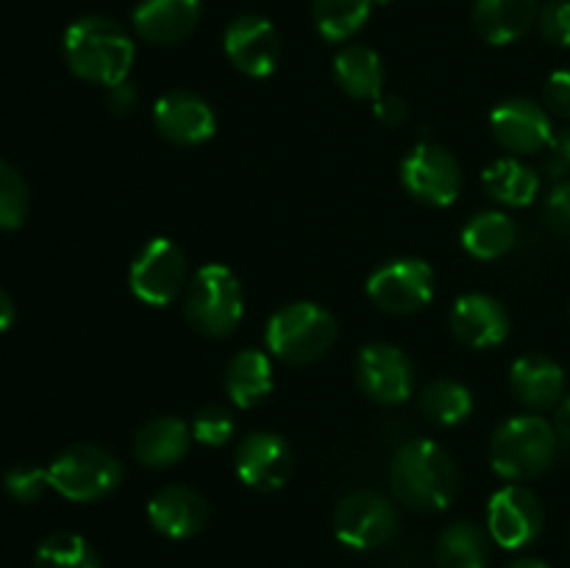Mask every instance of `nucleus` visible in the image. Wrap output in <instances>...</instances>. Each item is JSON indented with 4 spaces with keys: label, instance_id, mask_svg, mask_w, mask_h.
Segmentation results:
<instances>
[{
    "label": "nucleus",
    "instance_id": "obj_1",
    "mask_svg": "<svg viewBox=\"0 0 570 568\" xmlns=\"http://www.w3.org/2000/svg\"><path fill=\"white\" fill-rule=\"evenodd\" d=\"M390 488L410 510L438 512L451 507L460 493V471L449 451L434 440H410L390 466Z\"/></svg>",
    "mask_w": 570,
    "mask_h": 568
},
{
    "label": "nucleus",
    "instance_id": "obj_2",
    "mask_svg": "<svg viewBox=\"0 0 570 568\" xmlns=\"http://www.w3.org/2000/svg\"><path fill=\"white\" fill-rule=\"evenodd\" d=\"M134 53L137 50L126 28L109 17H78L65 31L67 67L83 81L106 89L126 81L134 67Z\"/></svg>",
    "mask_w": 570,
    "mask_h": 568
},
{
    "label": "nucleus",
    "instance_id": "obj_3",
    "mask_svg": "<svg viewBox=\"0 0 570 568\" xmlns=\"http://www.w3.org/2000/svg\"><path fill=\"white\" fill-rule=\"evenodd\" d=\"M557 429L540 415H518L501 423L490 443V462L501 479L527 482L551 466L557 451Z\"/></svg>",
    "mask_w": 570,
    "mask_h": 568
},
{
    "label": "nucleus",
    "instance_id": "obj_4",
    "mask_svg": "<svg viewBox=\"0 0 570 568\" xmlns=\"http://www.w3.org/2000/svg\"><path fill=\"white\" fill-rule=\"evenodd\" d=\"M267 349L278 360L289 365H309L326 356L337 340V321L328 310L312 301H295L282 306L276 315L267 321L265 329Z\"/></svg>",
    "mask_w": 570,
    "mask_h": 568
},
{
    "label": "nucleus",
    "instance_id": "obj_5",
    "mask_svg": "<svg viewBox=\"0 0 570 568\" xmlns=\"http://www.w3.org/2000/svg\"><path fill=\"white\" fill-rule=\"evenodd\" d=\"M184 315L189 326L206 337H226L243 317V284L226 265H204L184 295Z\"/></svg>",
    "mask_w": 570,
    "mask_h": 568
},
{
    "label": "nucleus",
    "instance_id": "obj_6",
    "mask_svg": "<svg viewBox=\"0 0 570 568\" xmlns=\"http://www.w3.org/2000/svg\"><path fill=\"white\" fill-rule=\"evenodd\" d=\"M122 462L92 443L70 445L48 466L50 488L70 501L104 499L122 482Z\"/></svg>",
    "mask_w": 570,
    "mask_h": 568
},
{
    "label": "nucleus",
    "instance_id": "obj_7",
    "mask_svg": "<svg viewBox=\"0 0 570 568\" xmlns=\"http://www.w3.org/2000/svg\"><path fill=\"white\" fill-rule=\"evenodd\" d=\"M131 293L150 306H167L187 284V256L173 239L154 237L134 256L128 273Z\"/></svg>",
    "mask_w": 570,
    "mask_h": 568
},
{
    "label": "nucleus",
    "instance_id": "obj_8",
    "mask_svg": "<svg viewBox=\"0 0 570 568\" xmlns=\"http://www.w3.org/2000/svg\"><path fill=\"white\" fill-rule=\"evenodd\" d=\"M401 182L406 193L426 206H449L454 204L462 187L460 161L438 143H417L406 154L401 165Z\"/></svg>",
    "mask_w": 570,
    "mask_h": 568
},
{
    "label": "nucleus",
    "instance_id": "obj_9",
    "mask_svg": "<svg viewBox=\"0 0 570 568\" xmlns=\"http://www.w3.org/2000/svg\"><path fill=\"white\" fill-rule=\"evenodd\" d=\"M367 298L390 315H412L434 298V271L423 259H393L371 273Z\"/></svg>",
    "mask_w": 570,
    "mask_h": 568
},
{
    "label": "nucleus",
    "instance_id": "obj_10",
    "mask_svg": "<svg viewBox=\"0 0 570 568\" xmlns=\"http://www.w3.org/2000/svg\"><path fill=\"white\" fill-rule=\"evenodd\" d=\"M399 529L393 501L373 490L345 496L334 512V535L356 551H371L387 543Z\"/></svg>",
    "mask_w": 570,
    "mask_h": 568
},
{
    "label": "nucleus",
    "instance_id": "obj_11",
    "mask_svg": "<svg viewBox=\"0 0 570 568\" xmlns=\"http://www.w3.org/2000/svg\"><path fill=\"white\" fill-rule=\"evenodd\" d=\"M356 382L379 404H401L415 393V365L390 343H371L356 356Z\"/></svg>",
    "mask_w": 570,
    "mask_h": 568
},
{
    "label": "nucleus",
    "instance_id": "obj_12",
    "mask_svg": "<svg viewBox=\"0 0 570 568\" xmlns=\"http://www.w3.org/2000/svg\"><path fill=\"white\" fill-rule=\"evenodd\" d=\"M543 505L523 484H507L495 490L488 507L490 538L501 549H523L543 532Z\"/></svg>",
    "mask_w": 570,
    "mask_h": 568
},
{
    "label": "nucleus",
    "instance_id": "obj_13",
    "mask_svg": "<svg viewBox=\"0 0 570 568\" xmlns=\"http://www.w3.org/2000/svg\"><path fill=\"white\" fill-rule=\"evenodd\" d=\"M223 48L239 72L250 78H265L276 70L282 39L271 20L259 14H243L226 28Z\"/></svg>",
    "mask_w": 570,
    "mask_h": 568
},
{
    "label": "nucleus",
    "instance_id": "obj_14",
    "mask_svg": "<svg viewBox=\"0 0 570 568\" xmlns=\"http://www.w3.org/2000/svg\"><path fill=\"white\" fill-rule=\"evenodd\" d=\"M293 454L282 434L250 432L239 440L234 468L243 484L254 490H278L289 477Z\"/></svg>",
    "mask_w": 570,
    "mask_h": 568
},
{
    "label": "nucleus",
    "instance_id": "obj_15",
    "mask_svg": "<svg viewBox=\"0 0 570 568\" xmlns=\"http://www.w3.org/2000/svg\"><path fill=\"white\" fill-rule=\"evenodd\" d=\"M490 126L499 145L515 154H538V150H546V145L554 137L549 111L527 98H512L495 106Z\"/></svg>",
    "mask_w": 570,
    "mask_h": 568
},
{
    "label": "nucleus",
    "instance_id": "obj_16",
    "mask_svg": "<svg viewBox=\"0 0 570 568\" xmlns=\"http://www.w3.org/2000/svg\"><path fill=\"white\" fill-rule=\"evenodd\" d=\"M154 123L161 137L170 139L173 145H200L212 139L217 128L212 106L200 95L184 92V89L167 92L156 100Z\"/></svg>",
    "mask_w": 570,
    "mask_h": 568
},
{
    "label": "nucleus",
    "instance_id": "obj_17",
    "mask_svg": "<svg viewBox=\"0 0 570 568\" xmlns=\"http://www.w3.org/2000/svg\"><path fill=\"white\" fill-rule=\"evenodd\" d=\"M451 329L454 337L471 349H493L510 334V315L493 295L471 293L462 295L451 310Z\"/></svg>",
    "mask_w": 570,
    "mask_h": 568
},
{
    "label": "nucleus",
    "instance_id": "obj_18",
    "mask_svg": "<svg viewBox=\"0 0 570 568\" xmlns=\"http://www.w3.org/2000/svg\"><path fill=\"white\" fill-rule=\"evenodd\" d=\"M148 518L156 532L173 540L198 535L209 521V505L204 496L187 484H170L148 501Z\"/></svg>",
    "mask_w": 570,
    "mask_h": 568
},
{
    "label": "nucleus",
    "instance_id": "obj_19",
    "mask_svg": "<svg viewBox=\"0 0 570 568\" xmlns=\"http://www.w3.org/2000/svg\"><path fill=\"white\" fill-rule=\"evenodd\" d=\"M134 31L150 45H176L198 28L200 0H139Z\"/></svg>",
    "mask_w": 570,
    "mask_h": 568
},
{
    "label": "nucleus",
    "instance_id": "obj_20",
    "mask_svg": "<svg viewBox=\"0 0 570 568\" xmlns=\"http://www.w3.org/2000/svg\"><path fill=\"white\" fill-rule=\"evenodd\" d=\"M510 388L529 410H549L566 393V371L546 354H527L510 371Z\"/></svg>",
    "mask_w": 570,
    "mask_h": 568
},
{
    "label": "nucleus",
    "instance_id": "obj_21",
    "mask_svg": "<svg viewBox=\"0 0 570 568\" xmlns=\"http://www.w3.org/2000/svg\"><path fill=\"white\" fill-rule=\"evenodd\" d=\"M538 17V0H476L473 6V26L490 45L518 42Z\"/></svg>",
    "mask_w": 570,
    "mask_h": 568
},
{
    "label": "nucleus",
    "instance_id": "obj_22",
    "mask_svg": "<svg viewBox=\"0 0 570 568\" xmlns=\"http://www.w3.org/2000/svg\"><path fill=\"white\" fill-rule=\"evenodd\" d=\"M193 443V429L181 418L161 415L145 423L134 438V457L145 468H170L184 460Z\"/></svg>",
    "mask_w": 570,
    "mask_h": 568
},
{
    "label": "nucleus",
    "instance_id": "obj_23",
    "mask_svg": "<svg viewBox=\"0 0 570 568\" xmlns=\"http://www.w3.org/2000/svg\"><path fill=\"white\" fill-rule=\"evenodd\" d=\"M223 384H226L228 399L243 410L262 404L273 390V365L271 356L265 351L245 349L232 356L223 373Z\"/></svg>",
    "mask_w": 570,
    "mask_h": 568
},
{
    "label": "nucleus",
    "instance_id": "obj_24",
    "mask_svg": "<svg viewBox=\"0 0 570 568\" xmlns=\"http://www.w3.org/2000/svg\"><path fill=\"white\" fill-rule=\"evenodd\" d=\"M334 78L351 98L376 100L384 87L382 56L367 45H348L334 59Z\"/></svg>",
    "mask_w": 570,
    "mask_h": 568
},
{
    "label": "nucleus",
    "instance_id": "obj_25",
    "mask_svg": "<svg viewBox=\"0 0 570 568\" xmlns=\"http://www.w3.org/2000/svg\"><path fill=\"white\" fill-rule=\"evenodd\" d=\"M438 562L443 568H488V535L473 521H456L440 535Z\"/></svg>",
    "mask_w": 570,
    "mask_h": 568
},
{
    "label": "nucleus",
    "instance_id": "obj_26",
    "mask_svg": "<svg viewBox=\"0 0 570 568\" xmlns=\"http://www.w3.org/2000/svg\"><path fill=\"white\" fill-rule=\"evenodd\" d=\"M482 182L488 193L504 206H529L540 189L538 173L518 159H499L484 170Z\"/></svg>",
    "mask_w": 570,
    "mask_h": 568
},
{
    "label": "nucleus",
    "instance_id": "obj_27",
    "mask_svg": "<svg viewBox=\"0 0 570 568\" xmlns=\"http://www.w3.org/2000/svg\"><path fill=\"white\" fill-rule=\"evenodd\" d=\"M515 223L504 212H479L462 228V245L476 259H499L515 245Z\"/></svg>",
    "mask_w": 570,
    "mask_h": 568
},
{
    "label": "nucleus",
    "instance_id": "obj_28",
    "mask_svg": "<svg viewBox=\"0 0 570 568\" xmlns=\"http://www.w3.org/2000/svg\"><path fill=\"white\" fill-rule=\"evenodd\" d=\"M376 0H312V17L328 42H345L354 37L371 17Z\"/></svg>",
    "mask_w": 570,
    "mask_h": 568
},
{
    "label": "nucleus",
    "instance_id": "obj_29",
    "mask_svg": "<svg viewBox=\"0 0 570 568\" xmlns=\"http://www.w3.org/2000/svg\"><path fill=\"white\" fill-rule=\"evenodd\" d=\"M473 410V395L465 384L454 379H438L421 393V412L438 427H456Z\"/></svg>",
    "mask_w": 570,
    "mask_h": 568
},
{
    "label": "nucleus",
    "instance_id": "obj_30",
    "mask_svg": "<svg viewBox=\"0 0 570 568\" xmlns=\"http://www.w3.org/2000/svg\"><path fill=\"white\" fill-rule=\"evenodd\" d=\"M33 568H100V560L81 535L53 532L39 543Z\"/></svg>",
    "mask_w": 570,
    "mask_h": 568
},
{
    "label": "nucleus",
    "instance_id": "obj_31",
    "mask_svg": "<svg viewBox=\"0 0 570 568\" xmlns=\"http://www.w3.org/2000/svg\"><path fill=\"white\" fill-rule=\"evenodd\" d=\"M28 204H31V193H28L26 178L17 167L0 159V232L20 228L26 223Z\"/></svg>",
    "mask_w": 570,
    "mask_h": 568
},
{
    "label": "nucleus",
    "instance_id": "obj_32",
    "mask_svg": "<svg viewBox=\"0 0 570 568\" xmlns=\"http://www.w3.org/2000/svg\"><path fill=\"white\" fill-rule=\"evenodd\" d=\"M189 429H193V440H198V443L223 445L234 438L237 423H234L232 412L223 410V407H204Z\"/></svg>",
    "mask_w": 570,
    "mask_h": 568
},
{
    "label": "nucleus",
    "instance_id": "obj_33",
    "mask_svg": "<svg viewBox=\"0 0 570 568\" xmlns=\"http://www.w3.org/2000/svg\"><path fill=\"white\" fill-rule=\"evenodd\" d=\"M6 490L11 493V499L22 501V505H33V501L42 499L45 490L50 488L48 479V468H37V466H14L9 473H6Z\"/></svg>",
    "mask_w": 570,
    "mask_h": 568
},
{
    "label": "nucleus",
    "instance_id": "obj_34",
    "mask_svg": "<svg viewBox=\"0 0 570 568\" xmlns=\"http://www.w3.org/2000/svg\"><path fill=\"white\" fill-rule=\"evenodd\" d=\"M540 31L549 42L570 48V0H551L540 11Z\"/></svg>",
    "mask_w": 570,
    "mask_h": 568
},
{
    "label": "nucleus",
    "instance_id": "obj_35",
    "mask_svg": "<svg viewBox=\"0 0 570 568\" xmlns=\"http://www.w3.org/2000/svg\"><path fill=\"white\" fill-rule=\"evenodd\" d=\"M546 223L562 237H570V182H557L543 206Z\"/></svg>",
    "mask_w": 570,
    "mask_h": 568
},
{
    "label": "nucleus",
    "instance_id": "obj_36",
    "mask_svg": "<svg viewBox=\"0 0 570 568\" xmlns=\"http://www.w3.org/2000/svg\"><path fill=\"white\" fill-rule=\"evenodd\" d=\"M543 100L551 115L570 120V70L551 72L543 89Z\"/></svg>",
    "mask_w": 570,
    "mask_h": 568
},
{
    "label": "nucleus",
    "instance_id": "obj_37",
    "mask_svg": "<svg viewBox=\"0 0 570 568\" xmlns=\"http://www.w3.org/2000/svg\"><path fill=\"white\" fill-rule=\"evenodd\" d=\"M546 173L551 178H566L570 173V128L554 131L551 143L546 145V159H543Z\"/></svg>",
    "mask_w": 570,
    "mask_h": 568
},
{
    "label": "nucleus",
    "instance_id": "obj_38",
    "mask_svg": "<svg viewBox=\"0 0 570 568\" xmlns=\"http://www.w3.org/2000/svg\"><path fill=\"white\" fill-rule=\"evenodd\" d=\"M373 115H376V120L384 123V126H399V123L406 120V104L399 95H379V98L373 100Z\"/></svg>",
    "mask_w": 570,
    "mask_h": 568
},
{
    "label": "nucleus",
    "instance_id": "obj_39",
    "mask_svg": "<svg viewBox=\"0 0 570 568\" xmlns=\"http://www.w3.org/2000/svg\"><path fill=\"white\" fill-rule=\"evenodd\" d=\"M137 100H139V92L128 81L109 87V106L111 111H117V115H131V111L137 109Z\"/></svg>",
    "mask_w": 570,
    "mask_h": 568
},
{
    "label": "nucleus",
    "instance_id": "obj_40",
    "mask_svg": "<svg viewBox=\"0 0 570 568\" xmlns=\"http://www.w3.org/2000/svg\"><path fill=\"white\" fill-rule=\"evenodd\" d=\"M554 429H557V434H560L562 440H568V443H570V395H566V399L557 404Z\"/></svg>",
    "mask_w": 570,
    "mask_h": 568
},
{
    "label": "nucleus",
    "instance_id": "obj_41",
    "mask_svg": "<svg viewBox=\"0 0 570 568\" xmlns=\"http://www.w3.org/2000/svg\"><path fill=\"white\" fill-rule=\"evenodd\" d=\"M14 301H11V295L6 293L3 287H0V334L6 332V329H11V323H14Z\"/></svg>",
    "mask_w": 570,
    "mask_h": 568
},
{
    "label": "nucleus",
    "instance_id": "obj_42",
    "mask_svg": "<svg viewBox=\"0 0 570 568\" xmlns=\"http://www.w3.org/2000/svg\"><path fill=\"white\" fill-rule=\"evenodd\" d=\"M510 568H549V562L538 560V557H521V560L512 562Z\"/></svg>",
    "mask_w": 570,
    "mask_h": 568
},
{
    "label": "nucleus",
    "instance_id": "obj_43",
    "mask_svg": "<svg viewBox=\"0 0 570 568\" xmlns=\"http://www.w3.org/2000/svg\"><path fill=\"white\" fill-rule=\"evenodd\" d=\"M384 3H390V0H376V6H384Z\"/></svg>",
    "mask_w": 570,
    "mask_h": 568
}]
</instances>
